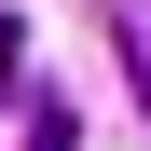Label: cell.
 <instances>
[{
    "label": "cell",
    "instance_id": "6da1fadb",
    "mask_svg": "<svg viewBox=\"0 0 151 151\" xmlns=\"http://www.w3.org/2000/svg\"><path fill=\"white\" fill-rule=\"evenodd\" d=\"M110 28H124V69H137V110H151V0H124Z\"/></svg>",
    "mask_w": 151,
    "mask_h": 151
}]
</instances>
